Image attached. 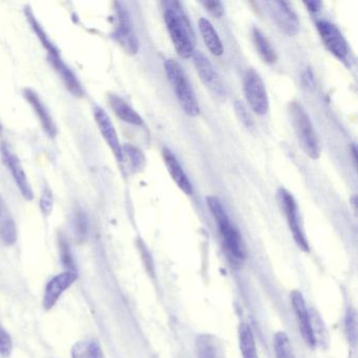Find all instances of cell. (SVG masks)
<instances>
[{
	"label": "cell",
	"mask_w": 358,
	"mask_h": 358,
	"mask_svg": "<svg viewBox=\"0 0 358 358\" xmlns=\"http://www.w3.org/2000/svg\"><path fill=\"white\" fill-rule=\"evenodd\" d=\"M164 22L176 51L180 57L188 59L194 54L196 36L192 24L179 1L164 3Z\"/></svg>",
	"instance_id": "6da1fadb"
},
{
	"label": "cell",
	"mask_w": 358,
	"mask_h": 358,
	"mask_svg": "<svg viewBox=\"0 0 358 358\" xmlns=\"http://www.w3.org/2000/svg\"><path fill=\"white\" fill-rule=\"evenodd\" d=\"M207 204H208L213 217L217 221L222 240H223L228 252L231 257H234V259L242 261L246 257V250H245L242 236L230 222L221 201L217 196H207Z\"/></svg>",
	"instance_id": "7a4b0ae2"
},
{
	"label": "cell",
	"mask_w": 358,
	"mask_h": 358,
	"mask_svg": "<svg viewBox=\"0 0 358 358\" xmlns=\"http://www.w3.org/2000/svg\"><path fill=\"white\" fill-rule=\"evenodd\" d=\"M289 114L297 140L303 152L310 158L317 160L320 156V142L309 115L306 113L303 106L296 101L291 102L289 106Z\"/></svg>",
	"instance_id": "3957f363"
},
{
	"label": "cell",
	"mask_w": 358,
	"mask_h": 358,
	"mask_svg": "<svg viewBox=\"0 0 358 358\" xmlns=\"http://www.w3.org/2000/svg\"><path fill=\"white\" fill-rule=\"evenodd\" d=\"M167 78L175 89L176 96L179 100L180 106L186 115L196 117L200 114V106L198 100L192 91V85L188 83L187 77L179 62L169 59L164 64Z\"/></svg>",
	"instance_id": "277c9868"
},
{
	"label": "cell",
	"mask_w": 358,
	"mask_h": 358,
	"mask_svg": "<svg viewBox=\"0 0 358 358\" xmlns=\"http://www.w3.org/2000/svg\"><path fill=\"white\" fill-rule=\"evenodd\" d=\"M244 92L251 110L264 116L269 110V99L263 79L253 69H249L244 77Z\"/></svg>",
	"instance_id": "5b68a950"
},
{
	"label": "cell",
	"mask_w": 358,
	"mask_h": 358,
	"mask_svg": "<svg viewBox=\"0 0 358 358\" xmlns=\"http://www.w3.org/2000/svg\"><path fill=\"white\" fill-rule=\"evenodd\" d=\"M117 26L114 31V38L127 53L134 55L139 51V41L134 31L131 18L124 7L116 3Z\"/></svg>",
	"instance_id": "8992f818"
},
{
	"label": "cell",
	"mask_w": 358,
	"mask_h": 358,
	"mask_svg": "<svg viewBox=\"0 0 358 358\" xmlns=\"http://www.w3.org/2000/svg\"><path fill=\"white\" fill-rule=\"evenodd\" d=\"M0 155L3 158V164L11 171L12 177H13L18 189L22 192V196L26 200L32 201L34 194H33L32 186L27 177L26 171H24L18 157L14 154L13 150L6 142L0 145Z\"/></svg>",
	"instance_id": "52a82bcc"
},
{
	"label": "cell",
	"mask_w": 358,
	"mask_h": 358,
	"mask_svg": "<svg viewBox=\"0 0 358 358\" xmlns=\"http://www.w3.org/2000/svg\"><path fill=\"white\" fill-rule=\"evenodd\" d=\"M278 194V200H280V205H282V208L284 209L289 228H290L291 232H292L293 238H294L297 246L301 250L309 251V244H308L307 238H306L305 234H303L301 224H299L297 205L294 198L285 188H280Z\"/></svg>",
	"instance_id": "ba28073f"
},
{
	"label": "cell",
	"mask_w": 358,
	"mask_h": 358,
	"mask_svg": "<svg viewBox=\"0 0 358 358\" xmlns=\"http://www.w3.org/2000/svg\"><path fill=\"white\" fill-rule=\"evenodd\" d=\"M316 28H317L322 43L330 51V53H332L339 60H345L349 54V48H348L345 37L343 36L337 27L327 20H318L316 22Z\"/></svg>",
	"instance_id": "9c48e42d"
},
{
	"label": "cell",
	"mask_w": 358,
	"mask_h": 358,
	"mask_svg": "<svg viewBox=\"0 0 358 358\" xmlns=\"http://www.w3.org/2000/svg\"><path fill=\"white\" fill-rule=\"evenodd\" d=\"M93 115L96 124H97L98 129H99L104 141L106 142L108 148L112 150L117 162H118L119 164H122V145L120 144L118 134H117L116 129H115L110 116H108V113H106L103 108H100V106H95V108H94Z\"/></svg>",
	"instance_id": "30bf717a"
},
{
	"label": "cell",
	"mask_w": 358,
	"mask_h": 358,
	"mask_svg": "<svg viewBox=\"0 0 358 358\" xmlns=\"http://www.w3.org/2000/svg\"><path fill=\"white\" fill-rule=\"evenodd\" d=\"M276 26L280 29L282 33L288 36H294L299 33V22L296 14L291 9L288 3L285 1H270L266 3Z\"/></svg>",
	"instance_id": "8fae6325"
},
{
	"label": "cell",
	"mask_w": 358,
	"mask_h": 358,
	"mask_svg": "<svg viewBox=\"0 0 358 358\" xmlns=\"http://www.w3.org/2000/svg\"><path fill=\"white\" fill-rule=\"evenodd\" d=\"M77 273L75 271L62 272L54 276L45 289V294H43V305L45 309L50 310L54 307L59 301L62 295L76 282Z\"/></svg>",
	"instance_id": "7c38bea8"
},
{
	"label": "cell",
	"mask_w": 358,
	"mask_h": 358,
	"mask_svg": "<svg viewBox=\"0 0 358 358\" xmlns=\"http://www.w3.org/2000/svg\"><path fill=\"white\" fill-rule=\"evenodd\" d=\"M192 56H194V64L196 66V72L205 87H208L213 93L217 94V96H225V85L211 62H209L208 58L200 52L194 53Z\"/></svg>",
	"instance_id": "4fadbf2b"
},
{
	"label": "cell",
	"mask_w": 358,
	"mask_h": 358,
	"mask_svg": "<svg viewBox=\"0 0 358 358\" xmlns=\"http://www.w3.org/2000/svg\"><path fill=\"white\" fill-rule=\"evenodd\" d=\"M291 301H292L293 310H294L297 322H299L301 336H303V341L308 345L313 348L316 345L315 333H314L311 317H310L305 299L299 291H293L291 293Z\"/></svg>",
	"instance_id": "5bb4252c"
},
{
	"label": "cell",
	"mask_w": 358,
	"mask_h": 358,
	"mask_svg": "<svg viewBox=\"0 0 358 358\" xmlns=\"http://www.w3.org/2000/svg\"><path fill=\"white\" fill-rule=\"evenodd\" d=\"M48 59H49L50 64L53 66L54 70L59 75L68 91L75 97H83L85 90H83L80 81L77 78L76 74L73 72L72 69L62 60L60 55L48 56Z\"/></svg>",
	"instance_id": "9a60e30c"
},
{
	"label": "cell",
	"mask_w": 358,
	"mask_h": 358,
	"mask_svg": "<svg viewBox=\"0 0 358 358\" xmlns=\"http://www.w3.org/2000/svg\"><path fill=\"white\" fill-rule=\"evenodd\" d=\"M24 96L27 101L32 106L33 110L36 113L39 121H41L43 129H45L50 138H55L57 136V127L50 114L49 110L45 108V103L41 101L36 92L32 89H26L24 91Z\"/></svg>",
	"instance_id": "2e32d148"
},
{
	"label": "cell",
	"mask_w": 358,
	"mask_h": 358,
	"mask_svg": "<svg viewBox=\"0 0 358 358\" xmlns=\"http://www.w3.org/2000/svg\"><path fill=\"white\" fill-rule=\"evenodd\" d=\"M163 159H164L165 165H166L167 171L171 175V179L177 184L178 187L184 192V194L190 196L192 194V186L186 176L185 171L182 169L178 159L175 155L169 150V148H163Z\"/></svg>",
	"instance_id": "e0dca14e"
},
{
	"label": "cell",
	"mask_w": 358,
	"mask_h": 358,
	"mask_svg": "<svg viewBox=\"0 0 358 358\" xmlns=\"http://www.w3.org/2000/svg\"><path fill=\"white\" fill-rule=\"evenodd\" d=\"M108 102H110L113 112L121 120L129 123V124L136 125V127L143 125L142 117L129 103H127L122 98L114 95V94H110L108 96Z\"/></svg>",
	"instance_id": "ac0fdd59"
},
{
	"label": "cell",
	"mask_w": 358,
	"mask_h": 358,
	"mask_svg": "<svg viewBox=\"0 0 358 358\" xmlns=\"http://www.w3.org/2000/svg\"><path fill=\"white\" fill-rule=\"evenodd\" d=\"M0 240L8 246H12L17 241V228L10 215L3 196H0Z\"/></svg>",
	"instance_id": "d6986e66"
},
{
	"label": "cell",
	"mask_w": 358,
	"mask_h": 358,
	"mask_svg": "<svg viewBox=\"0 0 358 358\" xmlns=\"http://www.w3.org/2000/svg\"><path fill=\"white\" fill-rule=\"evenodd\" d=\"M199 28L207 49L213 55L221 56L224 53L223 43L213 24L206 18H201L199 20Z\"/></svg>",
	"instance_id": "ffe728a7"
},
{
	"label": "cell",
	"mask_w": 358,
	"mask_h": 358,
	"mask_svg": "<svg viewBox=\"0 0 358 358\" xmlns=\"http://www.w3.org/2000/svg\"><path fill=\"white\" fill-rule=\"evenodd\" d=\"M24 12H26L27 20H28L33 32L35 33V35H36L37 38L39 39V41H41L43 48L47 50L48 56L60 55L59 50L57 49V47L54 45L53 41H52L51 39H50V37L48 36L45 29H43V26L39 24V22L36 20V17H35L32 10H31L30 8L27 7L26 11Z\"/></svg>",
	"instance_id": "44dd1931"
},
{
	"label": "cell",
	"mask_w": 358,
	"mask_h": 358,
	"mask_svg": "<svg viewBox=\"0 0 358 358\" xmlns=\"http://www.w3.org/2000/svg\"><path fill=\"white\" fill-rule=\"evenodd\" d=\"M252 41L253 43H255V49H257V53L261 56L262 59H263L266 64H275L276 59H278L275 50L273 49L271 43L268 41L267 37H266L259 29H253Z\"/></svg>",
	"instance_id": "7402d4cb"
},
{
	"label": "cell",
	"mask_w": 358,
	"mask_h": 358,
	"mask_svg": "<svg viewBox=\"0 0 358 358\" xmlns=\"http://www.w3.org/2000/svg\"><path fill=\"white\" fill-rule=\"evenodd\" d=\"M240 348L243 358H259L252 330L247 324L240 329Z\"/></svg>",
	"instance_id": "603a6c76"
},
{
	"label": "cell",
	"mask_w": 358,
	"mask_h": 358,
	"mask_svg": "<svg viewBox=\"0 0 358 358\" xmlns=\"http://www.w3.org/2000/svg\"><path fill=\"white\" fill-rule=\"evenodd\" d=\"M73 358H103V353L97 341L79 343L73 349Z\"/></svg>",
	"instance_id": "cb8c5ba5"
},
{
	"label": "cell",
	"mask_w": 358,
	"mask_h": 358,
	"mask_svg": "<svg viewBox=\"0 0 358 358\" xmlns=\"http://www.w3.org/2000/svg\"><path fill=\"white\" fill-rule=\"evenodd\" d=\"M122 152L123 159L127 157L129 165H131V171L134 173H138V171H141L144 169V166H145V158H144L141 150H138L137 148L131 145V144H125L124 146H122Z\"/></svg>",
	"instance_id": "d4e9b609"
},
{
	"label": "cell",
	"mask_w": 358,
	"mask_h": 358,
	"mask_svg": "<svg viewBox=\"0 0 358 358\" xmlns=\"http://www.w3.org/2000/svg\"><path fill=\"white\" fill-rule=\"evenodd\" d=\"M274 352H275L276 358H295L292 345L286 333H276L274 336Z\"/></svg>",
	"instance_id": "484cf974"
},
{
	"label": "cell",
	"mask_w": 358,
	"mask_h": 358,
	"mask_svg": "<svg viewBox=\"0 0 358 358\" xmlns=\"http://www.w3.org/2000/svg\"><path fill=\"white\" fill-rule=\"evenodd\" d=\"M345 322L348 339L351 343H355L356 334H357V320H356V312L351 309V308H349L347 313H345Z\"/></svg>",
	"instance_id": "4316f807"
},
{
	"label": "cell",
	"mask_w": 358,
	"mask_h": 358,
	"mask_svg": "<svg viewBox=\"0 0 358 358\" xmlns=\"http://www.w3.org/2000/svg\"><path fill=\"white\" fill-rule=\"evenodd\" d=\"M87 217L83 210L76 211L74 217V229L79 240H85L87 234Z\"/></svg>",
	"instance_id": "83f0119b"
},
{
	"label": "cell",
	"mask_w": 358,
	"mask_h": 358,
	"mask_svg": "<svg viewBox=\"0 0 358 358\" xmlns=\"http://www.w3.org/2000/svg\"><path fill=\"white\" fill-rule=\"evenodd\" d=\"M199 358H217L215 348L207 336H201L196 341Z\"/></svg>",
	"instance_id": "f1b7e54d"
},
{
	"label": "cell",
	"mask_w": 358,
	"mask_h": 358,
	"mask_svg": "<svg viewBox=\"0 0 358 358\" xmlns=\"http://www.w3.org/2000/svg\"><path fill=\"white\" fill-rule=\"evenodd\" d=\"M234 110H236V116L240 119L241 122L245 125V127H247L248 129L255 127L252 117L249 114L248 110H247L246 106H244L243 102L236 100V101L234 102Z\"/></svg>",
	"instance_id": "f546056e"
},
{
	"label": "cell",
	"mask_w": 358,
	"mask_h": 358,
	"mask_svg": "<svg viewBox=\"0 0 358 358\" xmlns=\"http://www.w3.org/2000/svg\"><path fill=\"white\" fill-rule=\"evenodd\" d=\"M13 351V343L9 333L0 326V355L9 357Z\"/></svg>",
	"instance_id": "4dcf8cb0"
},
{
	"label": "cell",
	"mask_w": 358,
	"mask_h": 358,
	"mask_svg": "<svg viewBox=\"0 0 358 358\" xmlns=\"http://www.w3.org/2000/svg\"><path fill=\"white\" fill-rule=\"evenodd\" d=\"M39 205H41V211H43L45 215H49L50 213H52V210H53V192H52V190L50 189L49 187H45V189H43Z\"/></svg>",
	"instance_id": "1f68e13d"
},
{
	"label": "cell",
	"mask_w": 358,
	"mask_h": 358,
	"mask_svg": "<svg viewBox=\"0 0 358 358\" xmlns=\"http://www.w3.org/2000/svg\"><path fill=\"white\" fill-rule=\"evenodd\" d=\"M60 251H62V259L64 265L71 271H75L74 266H73L74 265L73 257L70 252V247H69L68 243L66 242L64 238H62V241H60Z\"/></svg>",
	"instance_id": "d6a6232c"
},
{
	"label": "cell",
	"mask_w": 358,
	"mask_h": 358,
	"mask_svg": "<svg viewBox=\"0 0 358 358\" xmlns=\"http://www.w3.org/2000/svg\"><path fill=\"white\" fill-rule=\"evenodd\" d=\"M202 5L215 17L220 18L223 16L224 7L220 1H217V0H207V1H202Z\"/></svg>",
	"instance_id": "836d02e7"
},
{
	"label": "cell",
	"mask_w": 358,
	"mask_h": 358,
	"mask_svg": "<svg viewBox=\"0 0 358 358\" xmlns=\"http://www.w3.org/2000/svg\"><path fill=\"white\" fill-rule=\"evenodd\" d=\"M305 3L306 7L308 8L310 12L312 13H316V12L320 11V8H322V3L320 1H306Z\"/></svg>",
	"instance_id": "e575fe53"
},
{
	"label": "cell",
	"mask_w": 358,
	"mask_h": 358,
	"mask_svg": "<svg viewBox=\"0 0 358 358\" xmlns=\"http://www.w3.org/2000/svg\"><path fill=\"white\" fill-rule=\"evenodd\" d=\"M352 152H353L354 162L356 163V148L354 145L352 146Z\"/></svg>",
	"instance_id": "d590c367"
},
{
	"label": "cell",
	"mask_w": 358,
	"mask_h": 358,
	"mask_svg": "<svg viewBox=\"0 0 358 358\" xmlns=\"http://www.w3.org/2000/svg\"><path fill=\"white\" fill-rule=\"evenodd\" d=\"M352 204H353L354 209L356 210V196H353V198H352Z\"/></svg>",
	"instance_id": "8d00e7d4"
},
{
	"label": "cell",
	"mask_w": 358,
	"mask_h": 358,
	"mask_svg": "<svg viewBox=\"0 0 358 358\" xmlns=\"http://www.w3.org/2000/svg\"><path fill=\"white\" fill-rule=\"evenodd\" d=\"M1 129H3V127H1V124H0V131H1Z\"/></svg>",
	"instance_id": "74e56055"
}]
</instances>
